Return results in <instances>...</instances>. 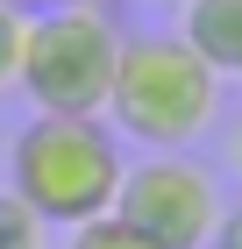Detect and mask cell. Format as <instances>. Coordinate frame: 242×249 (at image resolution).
Segmentation results:
<instances>
[{
  "label": "cell",
  "mask_w": 242,
  "mask_h": 249,
  "mask_svg": "<svg viewBox=\"0 0 242 249\" xmlns=\"http://www.w3.org/2000/svg\"><path fill=\"white\" fill-rule=\"evenodd\" d=\"M121 142L100 121L72 114H36L21 121L7 142V192L36 213L43 228H86L100 213H114L121 192Z\"/></svg>",
  "instance_id": "1"
},
{
  "label": "cell",
  "mask_w": 242,
  "mask_h": 249,
  "mask_svg": "<svg viewBox=\"0 0 242 249\" xmlns=\"http://www.w3.org/2000/svg\"><path fill=\"white\" fill-rule=\"evenodd\" d=\"M107 114L143 150H186L221 114V71L186 36H121Z\"/></svg>",
  "instance_id": "2"
},
{
  "label": "cell",
  "mask_w": 242,
  "mask_h": 249,
  "mask_svg": "<svg viewBox=\"0 0 242 249\" xmlns=\"http://www.w3.org/2000/svg\"><path fill=\"white\" fill-rule=\"evenodd\" d=\"M114 64H121V29L100 15L93 0H72V7L29 15L15 86L36 100V114L100 121L107 114V93H114Z\"/></svg>",
  "instance_id": "3"
},
{
  "label": "cell",
  "mask_w": 242,
  "mask_h": 249,
  "mask_svg": "<svg viewBox=\"0 0 242 249\" xmlns=\"http://www.w3.org/2000/svg\"><path fill=\"white\" fill-rule=\"evenodd\" d=\"M221 213L228 207L206 178V164H192L186 150H149L143 164L121 171V192H114V221H129L157 249H214Z\"/></svg>",
  "instance_id": "4"
},
{
  "label": "cell",
  "mask_w": 242,
  "mask_h": 249,
  "mask_svg": "<svg viewBox=\"0 0 242 249\" xmlns=\"http://www.w3.org/2000/svg\"><path fill=\"white\" fill-rule=\"evenodd\" d=\"M178 36H186L192 50L228 78V71H235V57H242V0H186Z\"/></svg>",
  "instance_id": "5"
},
{
  "label": "cell",
  "mask_w": 242,
  "mask_h": 249,
  "mask_svg": "<svg viewBox=\"0 0 242 249\" xmlns=\"http://www.w3.org/2000/svg\"><path fill=\"white\" fill-rule=\"evenodd\" d=\"M64 249H157V242H143V235H135L129 221H114V213H100V221L72 228V242H64Z\"/></svg>",
  "instance_id": "6"
},
{
  "label": "cell",
  "mask_w": 242,
  "mask_h": 249,
  "mask_svg": "<svg viewBox=\"0 0 242 249\" xmlns=\"http://www.w3.org/2000/svg\"><path fill=\"white\" fill-rule=\"evenodd\" d=\"M0 249H43V221L21 207L15 192H0Z\"/></svg>",
  "instance_id": "7"
},
{
  "label": "cell",
  "mask_w": 242,
  "mask_h": 249,
  "mask_svg": "<svg viewBox=\"0 0 242 249\" xmlns=\"http://www.w3.org/2000/svg\"><path fill=\"white\" fill-rule=\"evenodd\" d=\"M21 36H29V15L0 0V86H15V71H21Z\"/></svg>",
  "instance_id": "8"
},
{
  "label": "cell",
  "mask_w": 242,
  "mask_h": 249,
  "mask_svg": "<svg viewBox=\"0 0 242 249\" xmlns=\"http://www.w3.org/2000/svg\"><path fill=\"white\" fill-rule=\"evenodd\" d=\"M214 242H221V249H242V207L221 213V235H214Z\"/></svg>",
  "instance_id": "9"
},
{
  "label": "cell",
  "mask_w": 242,
  "mask_h": 249,
  "mask_svg": "<svg viewBox=\"0 0 242 249\" xmlns=\"http://www.w3.org/2000/svg\"><path fill=\"white\" fill-rule=\"evenodd\" d=\"M7 7H21V15H50V7H72V0H7Z\"/></svg>",
  "instance_id": "10"
},
{
  "label": "cell",
  "mask_w": 242,
  "mask_h": 249,
  "mask_svg": "<svg viewBox=\"0 0 242 249\" xmlns=\"http://www.w3.org/2000/svg\"><path fill=\"white\" fill-rule=\"evenodd\" d=\"M235 171H242V135H235Z\"/></svg>",
  "instance_id": "11"
},
{
  "label": "cell",
  "mask_w": 242,
  "mask_h": 249,
  "mask_svg": "<svg viewBox=\"0 0 242 249\" xmlns=\"http://www.w3.org/2000/svg\"><path fill=\"white\" fill-rule=\"evenodd\" d=\"M235 78H242V57H235Z\"/></svg>",
  "instance_id": "12"
},
{
  "label": "cell",
  "mask_w": 242,
  "mask_h": 249,
  "mask_svg": "<svg viewBox=\"0 0 242 249\" xmlns=\"http://www.w3.org/2000/svg\"><path fill=\"white\" fill-rule=\"evenodd\" d=\"M214 249H221V242H214Z\"/></svg>",
  "instance_id": "13"
}]
</instances>
